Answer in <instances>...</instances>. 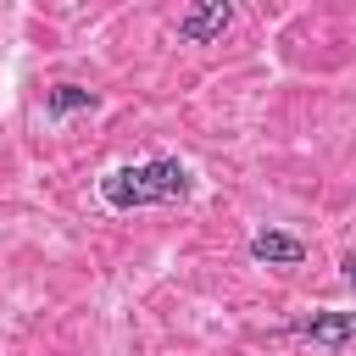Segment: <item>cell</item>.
I'll list each match as a JSON object with an SVG mask.
<instances>
[{
  "mask_svg": "<svg viewBox=\"0 0 356 356\" xmlns=\"http://www.w3.org/2000/svg\"><path fill=\"white\" fill-rule=\"evenodd\" d=\"M250 261H261V267H300V261H306V245H300L295 234L256 228V234H250Z\"/></svg>",
  "mask_w": 356,
  "mask_h": 356,
  "instance_id": "cell-4",
  "label": "cell"
},
{
  "mask_svg": "<svg viewBox=\"0 0 356 356\" xmlns=\"http://www.w3.org/2000/svg\"><path fill=\"white\" fill-rule=\"evenodd\" d=\"M195 195V172L178 161V156H156V161H139V167H111L100 178V200L111 211H139V206H172Z\"/></svg>",
  "mask_w": 356,
  "mask_h": 356,
  "instance_id": "cell-1",
  "label": "cell"
},
{
  "mask_svg": "<svg viewBox=\"0 0 356 356\" xmlns=\"http://www.w3.org/2000/svg\"><path fill=\"white\" fill-rule=\"evenodd\" d=\"M289 334H300V339H312L323 350H345L356 339V312H312V317L289 323Z\"/></svg>",
  "mask_w": 356,
  "mask_h": 356,
  "instance_id": "cell-2",
  "label": "cell"
},
{
  "mask_svg": "<svg viewBox=\"0 0 356 356\" xmlns=\"http://www.w3.org/2000/svg\"><path fill=\"white\" fill-rule=\"evenodd\" d=\"M339 273H345V284H350V289H356V250H350V256H345V261H339Z\"/></svg>",
  "mask_w": 356,
  "mask_h": 356,
  "instance_id": "cell-6",
  "label": "cell"
},
{
  "mask_svg": "<svg viewBox=\"0 0 356 356\" xmlns=\"http://www.w3.org/2000/svg\"><path fill=\"white\" fill-rule=\"evenodd\" d=\"M100 106V95L95 89H83V83H50L44 89V117H72V111H95Z\"/></svg>",
  "mask_w": 356,
  "mask_h": 356,
  "instance_id": "cell-5",
  "label": "cell"
},
{
  "mask_svg": "<svg viewBox=\"0 0 356 356\" xmlns=\"http://www.w3.org/2000/svg\"><path fill=\"white\" fill-rule=\"evenodd\" d=\"M228 22H234V6H222V0H200V6L178 11V39H184V44H211V39H222Z\"/></svg>",
  "mask_w": 356,
  "mask_h": 356,
  "instance_id": "cell-3",
  "label": "cell"
}]
</instances>
